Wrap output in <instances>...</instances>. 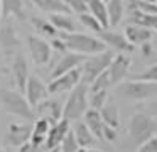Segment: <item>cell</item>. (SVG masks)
<instances>
[{
    "label": "cell",
    "mask_w": 157,
    "mask_h": 152,
    "mask_svg": "<svg viewBox=\"0 0 157 152\" xmlns=\"http://www.w3.org/2000/svg\"><path fill=\"white\" fill-rule=\"evenodd\" d=\"M36 113H37L39 117L48 118L51 123H56L59 118H63V107L59 105L58 100H48V98H44V100L36 107Z\"/></svg>",
    "instance_id": "obj_16"
},
{
    "label": "cell",
    "mask_w": 157,
    "mask_h": 152,
    "mask_svg": "<svg viewBox=\"0 0 157 152\" xmlns=\"http://www.w3.org/2000/svg\"><path fill=\"white\" fill-rule=\"evenodd\" d=\"M0 46L7 54H12L19 46V36L12 22H4L0 27Z\"/></svg>",
    "instance_id": "obj_17"
},
{
    "label": "cell",
    "mask_w": 157,
    "mask_h": 152,
    "mask_svg": "<svg viewBox=\"0 0 157 152\" xmlns=\"http://www.w3.org/2000/svg\"><path fill=\"white\" fill-rule=\"evenodd\" d=\"M37 9H41L42 12L48 14H54V12H61V14H69L71 10L68 9L63 0H31Z\"/></svg>",
    "instance_id": "obj_28"
},
{
    "label": "cell",
    "mask_w": 157,
    "mask_h": 152,
    "mask_svg": "<svg viewBox=\"0 0 157 152\" xmlns=\"http://www.w3.org/2000/svg\"><path fill=\"white\" fill-rule=\"evenodd\" d=\"M100 115H101V120L105 125H110V127L117 128L120 125V113H118V107L115 105V101H108L100 108Z\"/></svg>",
    "instance_id": "obj_23"
},
{
    "label": "cell",
    "mask_w": 157,
    "mask_h": 152,
    "mask_svg": "<svg viewBox=\"0 0 157 152\" xmlns=\"http://www.w3.org/2000/svg\"><path fill=\"white\" fill-rule=\"evenodd\" d=\"M152 36H154V30L147 29V27L135 25V24H128L125 27V37L133 46H140L142 42H147V41L152 39Z\"/></svg>",
    "instance_id": "obj_18"
},
{
    "label": "cell",
    "mask_w": 157,
    "mask_h": 152,
    "mask_svg": "<svg viewBox=\"0 0 157 152\" xmlns=\"http://www.w3.org/2000/svg\"><path fill=\"white\" fill-rule=\"evenodd\" d=\"M68 100H66L64 107H63V118L66 120H79L86 110H88V84L79 81L78 84L71 88Z\"/></svg>",
    "instance_id": "obj_3"
},
{
    "label": "cell",
    "mask_w": 157,
    "mask_h": 152,
    "mask_svg": "<svg viewBox=\"0 0 157 152\" xmlns=\"http://www.w3.org/2000/svg\"><path fill=\"white\" fill-rule=\"evenodd\" d=\"M27 47H29V53H31V59L36 64L44 66V64L49 63V59L52 56V49L44 37L29 36L27 37Z\"/></svg>",
    "instance_id": "obj_8"
},
{
    "label": "cell",
    "mask_w": 157,
    "mask_h": 152,
    "mask_svg": "<svg viewBox=\"0 0 157 152\" xmlns=\"http://www.w3.org/2000/svg\"><path fill=\"white\" fill-rule=\"evenodd\" d=\"M103 138L105 140H108V142H113V140H117V128H113V127H110V125H105L103 123Z\"/></svg>",
    "instance_id": "obj_39"
},
{
    "label": "cell",
    "mask_w": 157,
    "mask_h": 152,
    "mask_svg": "<svg viewBox=\"0 0 157 152\" xmlns=\"http://www.w3.org/2000/svg\"><path fill=\"white\" fill-rule=\"evenodd\" d=\"M128 24H135V25H142L147 29L157 32V14H144L135 9L128 10Z\"/></svg>",
    "instance_id": "obj_19"
},
{
    "label": "cell",
    "mask_w": 157,
    "mask_h": 152,
    "mask_svg": "<svg viewBox=\"0 0 157 152\" xmlns=\"http://www.w3.org/2000/svg\"><path fill=\"white\" fill-rule=\"evenodd\" d=\"M133 80H142V81H157V64L149 66L144 73L133 76Z\"/></svg>",
    "instance_id": "obj_35"
},
{
    "label": "cell",
    "mask_w": 157,
    "mask_h": 152,
    "mask_svg": "<svg viewBox=\"0 0 157 152\" xmlns=\"http://www.w3.org/2000/svg\"><path fill=\"white\" fill-rule=\"evenodd\" d=\"M113 56H115L113 51L106 47L101 53H96V54H93L91 57H86V59L83 61V68H79V69H81V81L83 83L90 84L101 71H105L106 68H108V64L112 63Z\"/></svg>",
    "instance_id": "obj_6"
},
{
    "label": "cell",
    "mask_w": 157,
    "mask_h": 152,
    "mask_svg": "<svg viewBox=\"0 0 157 152\" xmlns=\"http://www.w3.org/2000/svg\"><path fill=\"white\" fill-rule=\"evenodd\" d=\"M78 17H79V22H81L85 27H88L90 30H93V32L98 34L100 30L103 29V25L98 22V19H96L95 15H91L90 12H83V14H79Z\"/></svg>",
    "instance_id": "obj_32"
},
{
    "label": "cell",
    "mask_w": 157,
    "mask_h": 152,
    "mask_svg": "<svg viewBox=\"0 0 157 152\" xmlns=\"http://www.w3.org/2000/svg\"><path fill=\"white\" fill-rule=\"evenodd\" d=\"M123 0H106V14H108V25L115 27L123 19Z\"/></svg>",
    "instance_id": "obj_27"
},
{
    "label": "cell",
    "mask_w": 157,
    "mask_h": 152,
    "mask_svg": "<svg viewBox=\"0 0 157 152\" xmlns=\"http://www.w3.org/2000/svg\"><path fill=\"white\" fill-rule=\"evenodd\" d=\"M140 49H142L144 56L149 57L150 54H152V42H150V41H147V42H142V44H140Z\"/></svg>",
    "instance_id": "obj_40"
},
{
    "label": "cell",
    "mask_w": 157,
    "mask_h": 152,
    "mask_svg": "<svg viewBox=\"0 0 157 152\" xmlns=\"http://www.w3.org/2000/svg\"><path fill=\"white\" fill-rule=\"evenodd\" d=\"M0 103L5 108V111H9L10 115L22 120H34L36 113L32 110V107L29 105V101L25 100V96L21 91L15 90H0Z\"/></svg>",
    "instance_id": "obj_2"
},
{
    "label": "cell",
    "mask_w": 157,
    "mask_h": 152,
    "mask_svg": "<svg viewBox=\"0 0 157 152\" xmlns=\"http://www.w3.org/2000/svg\"><path fill=\"white\" fill-rule=\"evenodd\" d=\"M49 46H51V49L56 51L58 54H64L66 51H68V49H66V46H64V42H63V39L59 36L52 37V41H51V44H49Z\"/></svg>",
    "instance_id": "obj_38"
},
{
    "label": "cell",
    "mask_w": 157,
    "mask_h": 152,
    "mask_svg": "<svg viewBox=\"0 0 157 152\" xmlns=\"http://www.w3.org/2000/svg\"><path fill=\"white\" fill-rule=\"evenodd\" d=\"M79 81H81V69L78 66V68H73V69L59 74V76L52 78L48 84V91H49V95H58V93H63V91H69Z\"/></svg>",
    "instance_id": "obj_7"
},
{
    "label": "cell",
    "mask_w": 157,
    "mask_h": 152,
    "mask_svg": "<svg viewBox=\"0 0 157 152\" xmlns=\"http://www.w3.org/2000/svg\"><path fill=\"white\" fill-rule=\"evenodd\" d=\"M59 152H78L79 150V145L78 142H76L75 135H73V130H69L68 134L64 135V138H63V142L59 144Z\"/></svg>",
    "instance_id": "obj_33"
},
{
    "label": "cell",
    "mask_w": 157,
    "mask_h": 152,
    "mask_svg": "<svg viewBox=\"0 0 157 152\" xmlns=\"http://www.w3.org/2000/svg\"><path fill=\"white\" fill-rule=\"evenodd\" d=\"M73 135H75V138H76L79 147L86 149V147L95 144V135L90 132V128L86 127L85 122H76L75 128H73Z\"/></svg>",
    "instance_id": "obj_26"
},
{
    "label": "cell",
    "mask_w": 157,
    "mask_h": 152,
    "mask_svg": "<svg viewBox=\"0 0 157 152\" xmlns=\"http://www.w3.org/2000/svg\"><path fill=\"white\" fill-rule=\"evenodd\" d=\"M145 2H155L157 3V0H145Z\"/></svg>",
    "instance_id": "obj_45"
},
{
    "label": "cell",
    "mask_w": 157,
    "mask_h": 152,
    "mask_svg": "<svg viewBox=\"0 0 157 152\" xmlns=\"http://www.w3.org/2000/svg\"><path fill=\"white\" fill-rule=\"evenodd\" d=\"M19 152H37V147H34V145L27 140L25 144H22L21 147H19Z\"/></svg>",
    "instance_id": "obj_41"
},
{
    "label": "cell",
    "mask_w": 157,
    "mask_h": 152,
    "mask_svg": "<svg viewBox=\"0 0 157 152\" xmlns=\"http://www.w3.org/2000/svg\"><path fill=\"white\" fill-rule=\"evenodd\" d=\"M105 2H106V0H105Z\"/></svg>",
    "instance_id": "obj_46"
},
{
    "label": "cell",
    "mask_w": 157,
    "mask_h": 152,
    "mask_svg": "<svg viewBox=\"0 0 157 152\" xmlns=\"http://www.w3.org/2000/svg\"><path fill=\"white\" fill-rule=\"evenodd\" d=\"M0 152H12L10 149H0Z\"/></svg>",
    "instance_id": "obj_43"
},
{
    "label": "cell",
    "mask_w": 157,
    "mask_h": 152,
    "mask_svg": "<svg viewBox=\"0 0 157 152\" xmlns=\"http://www.w3.org/2000/svg\"><path fill=\"white\" fill-rule=\"evenodd\" d=\"M58 36L63 39L66 49L73 51V53H79V54H96L101 53V51L106 49L105 42L98 37L88 36V34H81V32H59Z\"/></svg>",
    "instance_id": "obj_1"
},
{
    "label": "cell",
    "mask_w": 157,
    "mask_h": 152,
    "mask_svg": "<svg viewBox=\"0 0 157 152\" xmlns=\"http://www.w3.org/2000/svg\"><path fill=\"white\" fill-rule=\"evenodd\" d=\"M31 130L29 123H10L7 130V144L10 147H21L31 138Z\"/></svg>",
    "instance_id": "obj_15"
},
{
    "label": "cell",
    "mask_w": 157,
    "mask_h": 152,
    "mask_svg": "<svg viewBox=\"0 0 157 152\" xmlns=\"http://www.w3.org/2000/svg\"><path fill=\"white\" fill-rule=\"evenodd\" d=\"M130 9H135L144 14H157V3L145 2V0H128V10Z\"/></svg>",
    "instance_id": "obj_31"
},
{
    "label": "cell",
    "mask_w": 157,
    "mask_h": 152,
    "mask_svg": "<svg viewBox=\"0 0 157 152\" xmlns=\"http://www.w3.org/2000/svg\"><path fill=\"white\" fill-rule=\"evenodd\" d=\"M106 100H108V90H98L91 93V101L90 103H91V108L100 110L106 103Z\"/></svg>",
    "instance_id": "obj_34"
},
{
    "label": "cell",
    "mask_w": 157,
    "mask_h": 152,
    "mask_svg": "<svg viewBox=\"0 0 157 152\" xmlns=\"http://www.w3.org/2000/svg\"><path fill=\"white\" fill-rule=\"evenodd\" d=\"M0 19H2V3H0Z\"/></svg>",
    "instance_id": "obj_44"
},
{
    "label": "cell",
    "mask_w": 157,
    "mask_h": 152,
    "mask_svg": "<svg viewBox=\"0 0 157 152\" xmlns=\"http://www.w3.org/2000/svg\"><path fill=\"white\" fill-rule=\"evenodd\" d=\"M157 132V122L155 118H152L150 115L137 111L132 118H130L128 125V134L130 138L135 145H140L142 142H145L147 138L154 137Z\"/></svg>",
    "instance_id": "obj_5"
},
{
    "label": "cell",
    "mask_w": 157,
    "mask_h": 152,
    "mask_svg": "<svg viewBox=\"0 0 157 152\" xmlns=\"http://www.w3.org/2000/svg\"><path fill=\"white\" fill-rule=\"evenodd\" d=\"M115 86H117V93L122 95L127 100L142 101L157 96V81H142V80L120 81Z\"/></svg>",
    "instance_id": "obj_4"
},
{
    "label": "cell",
    "mask_w": 157,
    "mask_h": 152,
    "mask_svg": "<svg viewBox=\"0 0 157 152\" xmlns=\"http://www.w3.org/2000/svg\"><path fill=\"white\" fill-rule=\"evenodd\" d=\"M110 86H112V83H110L108 69H105V71H101V73H100L91 83H90V91L93 93V91H98V90H108Z\"/></svg>",
    "instance_id": "obj_30"
},
{
    "label": "cell",
    "mask_w": 157,
    "mask_h": 152,
    "mask_svg": "<svg viewBox=\"0 0 157 152\" xmlns=\"http://www.w3.org/2000/svg\"><path fill=\"white\" fill-rule=\"evenodd\" d=\"M49 22L59 30V32H75L78 27H76V22L68 17L66 14L61 12H54V14H49Z\"/></svg>",
    "instance_id": "obj_25"
},
{
    "label": "cell",
    "mask_w": 157,
    "mask_h": 152,
    "mask_svg": "<svg viewBox=\"0 0 157 152\" xmlns=\"http://www.w3.org/2000/svg\"><path fill=\"white\" fill-rule=\"evenodd\" d=\"M130 68V57L125 56V54H115L112 59V63L108 64V76H110V83L112 86L118 84L120 81L125 80L127 73H128Z\"/></svg>",
    "instance_id": "obj_11"
},
{
    "label": "cell",
    "mask_w": 157,
    "mask_h": 152,
    "mask_svg": "<svg viewBox=\"0 0 157 152\" xmlns=\"http://www.w3.org/2000/svg\"><path fill=\"white\" fill-rule=\"evenodd\" d=\"M98 36H100V39L105 42V46L110 47L112 51H118V53H133V51H135V46H133L132 42H128L123 34L101 29L98 32Z\"/></svg>",
    "instance_id": "obj_10"
},
{
    "label": "cell",
    "mask_w": 157,
    "mask_h": 152,
    "mask_svg": "<svg viewBox=\"0 0 157 152\" xmlns=\"http://www.w3.org/2000/svg\"><path fill=\"white\" fill-rule=\"evenodd\" d=\"M137 152H157V137H150L142 142Z\"/></svg>",
    "instance_id": "obj_37"
},
{
    "label": "cell",
    "mask_w": 157,
    "mask_h": 152,
    "mask_svg": "<svg viewBox=\"0 0 157 152\" xmlns=\"http://www.w3.org/2000/svg\"><path fill=\"white\" fill-rule=\"evenodd\" d=\"M69 130H71V127H69V120H66V118H59L56 123H51L49 132H48V135H46V140H44L46 149L59 147V144L63 142L64 135L68 134Z\"/></svg>",
    "instance_id": "obj_13"
},
{
    "label": "cell",
    "mask_w": 157,
    "mask_h": 152,
    "mask_svg": "<svg viewBox=\"0 0 157 152\" xmlns=\"http://www.w3.org/2000/svg\"><path fill=\"white\" fill-rule=\"evenodd\" d=\"M12 74H14V81L17 84V90L24 95L25 83H27V78H29V64H27V59L24 57V54L17 53L14 56V61H12Z\"/></svg>",
    "instance_id": "obj_14"
},
{
    "label": "cell",
    "mask_w": 157,
    "mask_h": 152,
    "mask_svg": "<svg viewBox=\"0 0 157 152\" xmlns=\"http://www.w3.org/2000/svg\"><path fill=\"white\" fill-rule=\"evenodd\" d=\"M24 95H25V100L29 101V105H31L32 108H36L44 98H48L49 91H48V86L42 83L41 78L34 76V74H29Z\"/></svg>",
    "instance_id": "obj_9"
},
{
    "label": "cell",
    "mask_w": 157,
    "mask_h": 152,
    "mask_svg": "<svg viewBox=\"0 0 157 152\" xmlns=\"http://www.w3.org/2000/svg\"><path fill=\"white\" fill-rule=\"evenodd\" d=\"M49 127H51V122L44 117H39V120L34 122V127H32V130H31V138H29V142H31L34 147L39 149L44 144L46 135H48V132H49Z\"/></svg>",
    "instance_id": "obj_20"
},
{
    "label": "cell",
    "mask_w": 157,
    "mask_h": 152,
    "mask_svg": "<svg viewBox=\"0 0 157 152\" xmlns=\"http://www.w3.org/2000/svg\"><path fill=\"white\" fill-rule=\"evenodd\" d=\"M31 22H32V25H34V29L37 30L41 36H44V39H48V37L52 39V37L58 36V29H56L49 20H44V19H41V17H31Z\"/></svg>",
    "instance_id": "obj_29"
},
{
    "label": "cell",
    "mask_w": 157,
    "mask_h": 152,
    "mask_svg": "<svg viewBox=\"0 0 157 152\" xmlns=\"http://www.w3.org/2000/svg\"><path fill=\"white\" fill-rule=\"evenodd\" d=\"M63 2L68 5L69 10H73L75 14H83V12H88V9H86V3L85 0H63Z\"/></svg>",
    "instance_id": "obj_36"
},
{
    "label": "cell",
    "mask_w": 157,
    "mask_h": 152,
    "mask_svg": "<svg viewBox=\"0 0 157 152\" xmlns=\"http://www.w3.org/2000/svg\"><path fill=\"white\" fill-rule=\"evenodd\" d=\"M2 3V19L7 17H15L19 20H25V9L22 0H0Z\"/></svg>",
    "instance_id": "obj_22"
},
{
    "label": "cell",
    "mask_w": 157,
    "mask_h": 152,
    "mask_svg": "<svg viewBox=\"0 0 157 152\" xmlns=\"http://www.w3.org/2000/svg\"><path fill=\"white\" fill-rule=\"evenodd\" d=\"M48 152H59V147H54V149H49Z\"/></svg>",
    "instance_id": "obj_42"
},
{
    "label": "cell",
    "mask_w": 157,
    "mask_h": 152,
    "mask_svg": "<svg viewBox=\"0 0 157 152\" xmlns=\"http://www.w3.org/2000/svg\"><path fill=\"white\" fill-rule=\"evenodd\" d=\"M86 9L91 15L98 19V22L103 25V29L108 27V14H106V2L105 0H85Z\"/></svg>",
    "instance_id": "obj_24"
},
{
    "label": "cell",
    "mask_w": 157,
    "mask_h": 152,
    "mask_svg": "<svg viewBox=\"0 0 157 152\" xmlns=\"http://www.w3.org/2000/svg\"><path fill=\"white\" fill-rule=\"evenodd\" d=\"M85 59H86V54H79V53H73V51H66V53L63 54V57L54 64V68H52V71H51V80H52V78H56V76H59V74H63V73H66V71L73 69V68L81 66Z\"/></svg>",
    "instance_id": "obj_12"
},
{
    "label": "cell",
    "mask_w": 157,
    "mask_h": 152,
    "mask_svg": "<svg viewBox=\"0 0 157 152\" xmlns=\"http://www.w3.org/2000/svg\"><path fill=\"white\" fill-rule=\"evenodd\" d=\"M83 117H85V123L86 127L90 128V132H91L93 135H95V138H100V140H103V120H101V115H100L98 110H95V108H90V110H86L85 113H83Z\"/></svg>",
    "instance_id": "obj_21"
}]
</instances>
